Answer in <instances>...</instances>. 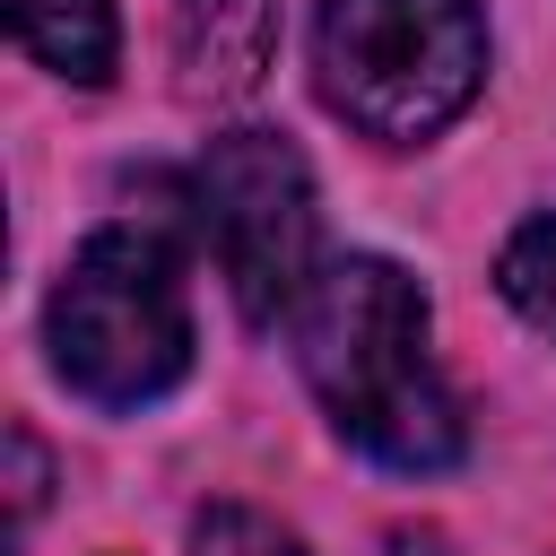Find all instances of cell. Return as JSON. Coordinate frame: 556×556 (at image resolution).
Masks as SVG:
<instances>
[{
  "label": "cell",
  "instance_id": "cell-8",
  "mask_svg": "<svg viewBox=\"0 0 556 556\" xmlns=\"http://www.w3.org/2000/svg\"><path fill=\"white\" fill-rule=\"evenodd\" d=\"M191 556H304V539L252 504H208L191 521Z\"/></svg>",
  "mask_w": 556,
  "mask_h": 556
},
{
  "label": "cell",
  "instance_id": "cell-4",
  "mask_svg": "<svg viewBox=\"0 0 556 556\" xmlns=\"http://www.w3.org/2000/svg\"><path fill=\"white\" fill-rule=\"evenodd\" d=\"M191 226L217 252L243 321H295L304 287H313V174L295 156V139L278 130H226L208 139V156L191 165Z\"/></svg>",
  "mask_w": 556,
  "mask_h": 556
},
{
  "label": "cell",
  "instance_id": "cell-5",
  "mask_svg": "<svg viewBox=\"0 0 556 556\" xmlns=\"http://www.w3.org/2000/svg\"><path fill=\"white\" fill-rule=\"evenodd\" d=\"M278 52V0H174V70L182 96L235 104L261 87Z\"/></svg>",
  "mask_w": 556,
  "mask_h": 556
},
{
  "label": "cell",
  "instance_id": "cell-1",
  "mask_svg": "<svg viewBox=\"0 0 556 556\" xmlns=\"http://www.w3.org/2000/svg\"><path fill=\"white\" fill-rule=\"evenodd\" d=\"M287 330H295V365H304L313 400L365 460L426 478L469 452L460 400L426 348V287L400 261H382V252L321 261Z\"/></svg>",
  "mask_w": 556,
  "mask_h": 556
},
{
  "label": "cell",
  "instance_id": "cell-2",
  "mask_svg": "<svg viewBox=\"0 0 556 556\" xmlns=\"http://www.w3.org/2000/svg\"><path fill=\"white\" fill-rule=\"evenodd\" d=\"M52 374L96 408H148L191 374V287L165 226H96L43 304Z\"/></svg>",
  "mask_w": 556,
  "mask_h": 556
},
{
  "label": "cell",
  "instance_id": "cell-7",
  "mask_svg": "<svg viewBox=\"0 0 556 556\" xmlns=\"http://www.w3.org/2000/svg\"><path fill=\"white\" fill-rule=\"evenodd\" d=\"M495 287H504V304H513L539 339H556V217L513 226V243H504V261H495Z\"/></svg>",
  "mask_w": 556,
  "mask_h": 556
},
{
  "label": "cell",
  "instance_id": "cell-3",
  "mask_svg": "<svg viewBox=\"0 0 556 556\" xmlns=\"http://www.w3.org/2000/svg\"><path fill=\"white\" fill-rule=\"evenodd\" d=\"M486 78L478 0H321L313 9V87L365 139H434Z\"/></svg>",
  "mask_w": 556,
  "mask_h": 556
},
{
  "label": "cell",
  "instance_id": "cell-6",
  "mask_svg": "<svg viewBox=\"0 0 556 556\" xmlns=\"http://www.w3.org/2000/svg\"><path fill=\"white\" fill-rule=\"evenodd\" d=\"M9 26L52 78H70V87H104L113 78V52H122L113 0H9Z\"/></svg>",
  "mask_w": 556,
  "mask_h": 556
}]
</instances>
